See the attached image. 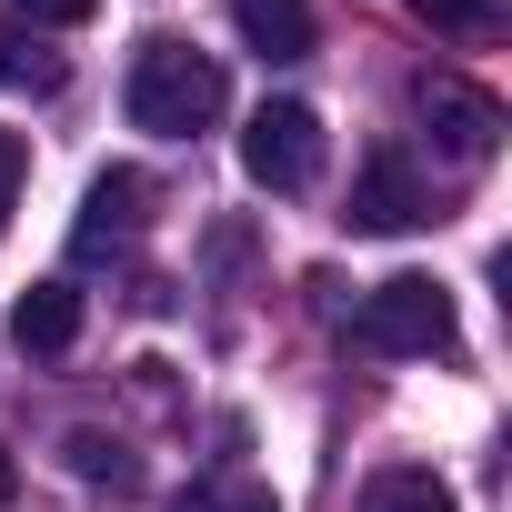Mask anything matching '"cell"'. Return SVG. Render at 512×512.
Instances as JSON below:
<instances>
[{"instance_id": "6da1fadb", "label": "cell", "mask_w": 512, "mask_h": 512, "mask_svg": "<svg viewBox=\"0 0 512 512\" xmlns=\"http://www.w3.org/2000/svg\"><path fill=\"white\" fill-rule=\"evenodd\" d=\"M221 101H231V81H221V61H211V51H191V41H141V51H131V91H121L131 131L191 141V131H211V121H221Z\"/></svg>"}, {"instance_id": "7a4b0ae2", "label": "cell", "mask_w": 512, "mask_h": 512, "mask_svg": "<svg viewBox=\"0 0 512 512\" xmlns=\"http://www.w3.org/2000/svg\"><path fill=\"white\" fill-rule=\"evenodd\" d=\"M352 342L382 352V362H432V352H452V292H442L432 272H392V282L362 292Z\"/></svg>"}, {"instance_id": "3957f363", "label": "cell", "mask_w": 512, "mask_h": 512, "mask_svg": "<svg viewBox=\"0 0 512 512\" xmlns=\"http://www.w3.org/2000/svg\"><path fill=\"white\" fill-rule=\"evenodd\" d=\"M412 111H422L432 151H442V161H462V171L502 151V101H492L482 81H462V71H422V81H412Z\"/></svg>"}, {"instance_id": "277c9868", "label": "cell", "mask_w": 512, "mask_h": 512, "mask_svg": "<svg viewBox=\"0 0 512 512\" xmlns=\"http://www.w3.org/2000/svg\"><path fill=\"white\" fill-rule=\"evenodd\" d=\"M241 171L262 191H312L322 181V111L312 101H262L241 131Z\"/></svg>"}, {"instance_id": "5b68a950", "label": "cell", "mask_w": 512, "mask_h": 512, "mask_svg": "<svg viewBox=\"0 0 512 512\" xmlns=\"http://www.w3.org/2000/svg\"><path fill=\"white\" fill-rule=\"evenodd\" d=\"M352 231H422L432 221V191L412 181V161L402 151H372L362 171H352V211H342Z\"/></svg>"}, {"instance_id": "8992f818", "label": "cell", "mask_w": 512, "mask_h": 512, "mask_svg": "<svg viewBox=\"0 0 512 512\" xmlns=\"http://www.w3.org/2000/svg\"><path fill=\"white\" fill-rule=\"evenodd\" d=\"M141 201H151V181H141V171H101V181L81 191L71 251H81V262H101V251H121V241L141 231Z\"/></svg>"}, {"instance_id": "52a82bcc", "label": "cell", "mask_w": 512, "mask_h": 512, "mask_svg": "<svg viewBox=\"0 0 512 512\" xmlns=\"http://www.w3.org/2000/svg\"><path fill=\"white\" fill-rule=\"evenodd\" d=\"M231 31H241V51H262V61H312V41H322L312 0H231Z\"/></svg>"}, {"instance_id": "ba28073f", "label": "cell", "mask_w": 512, "mask_h": 512, "mask_svg": "<svg viewBox=\"0 0 512 512\" xmlns=\"http://www.w3.org/2000/svg\"><path fill=\"white\" fill-rule=\"evenodd\" d=\"M11 342H21V352H71V342H81V292H71V282H31V292L11 302Z\"/></svg>"}, {"instance_id": "9c48e42d", "label": "cell", "mask_w": 512, "mask_h": 512, "mask_svg": "<svg viewBox=\"0 0 512 512\" xmlns=\"http://www.w3.org/2000/svg\"><path fill=\"white\" fill-rule=\"evenodd\" d=\"M362 512H462V502H452V482H442V472L392 462V472H372V482H362Z\"/></svg>"}, {"instance_id": "30bf717a", "label": "cell", "mask_w": 512, "mask_h": 512, "mask_svg": "<svg viewBox=\"0 0 512 512\" xmlns=\"http://www.w3.org/2000/svg\"><path fill=\"white\" fill-rule=\"evenodd\" d=\"M71 71H61V51H41L31 31H0V91H31V101H51Z\"/></svg>"}, {"instance_id": "8fae6325", "label": "cell", "mask_w": 512, "mask_h": 512, "mask_svg": "<svg viewBox=\"0 0 512 512\" xmlns=\"http://www.w3.org/2000/svg\"><path fill=\"white\" fill-rule=\"evenodd\" d=\"M61 452H71V472H81V482H101V492H141V462H131L121 442H101V432H71Z\"/></svg>"}, {"instance_id": "7c38bea8", "label": "cell", "mask_w": 512, "mask_h": 512, "mask_svg": "<svg viewBox=\"0 0 512 512\" xmlns=\"http://www.w3.org/2000/svg\"><path fill=\"white\" fill-rule=\"evenodd\" d=\"M412 11H422L432 31H452V41H492V31H502V0H412Z\"/></svg>"}, {"instance_id": "4fadbf2b", "label": "cell", "mask_w": 512, "mask_h": 512, "mask_svg": "<svg viewBox=\"0 0 512 512\" xmlns=\"http://www.w3.org/2000/svg\"><path fill=\"white\" fill-rule=\"evenodd\" d=\"M21 181H31V141H21V131H0V221H11Z\"/></svg>"}, {"instance_id": "5bb4252c", "label": "cell", "mask_w": 512, "mask_h": 512, "mask_svg": "<svg viewBox=\"0 0 512 512\" xmlns=\"http://www.w3.org/2000/svg\"><path fill=\"white\" fill-rule=\"evenodd\" d=\"M11 11H21V21H41V31H71V21H91V11H101V0H11Z\"/></svg>"}, {"instance_id": "9a60e30c", "label": "cell", "mask_w": 512, "mask_h": 512, "mask_svg": "<svg viewBox=\"0 0 512 512\" xmlns=\"http://www.w3.org/2000/svg\"><path fill=\"white\" fill-rule=\"evenodd\" d=\"M221 512H282V502H272V492H231Z\"/></svg>"}, {"instance_id": "2e32d148", "label": "cell", "mask_w": 512, "mask_h": 512, "mask_svg": "<svg viewBox=\"0 0 512 512\" xmlns=\"http://www.w3.org/2000/svg\"><path fill=\"white\" fill-rule=\"evenodd\" d=\"M11 482H21V462H11V442H0V502H11Z\"/></svg>"}]
</instances>
